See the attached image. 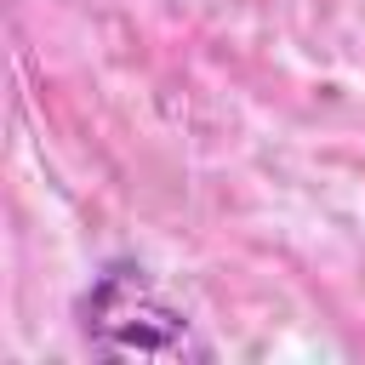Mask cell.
Here are the masks:
<instances>
[{
    "instance_id": "6da1fadb",
    "label": "cell",
    "mask_w": 365,
    "mask_h": 365,
    "mask_svg": "<svg viewBox=\"0 0 365 365\" xmlns=\"http://www.w3.org/2000/svg\"><path fill=\"white\" fill-rule=\"evenodd\" d=\"M80 331L108 359H205L188 314L171 308L137 262H108L80 297Z\"/></svg>"
}]
</instances>
